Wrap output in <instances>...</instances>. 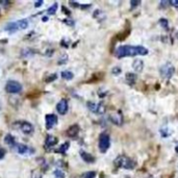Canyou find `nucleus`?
Returning a JSON list of instances; mask_svg holds the SVG:
<instances>
[{
  "label": "nucleus",
  "instance_id": "obj_1",
  "mask_svg": "<svg viewBox=\"0 0 178 178\" xmlns=\"http://www.w3.org/2000/svg\"><path fill=\"white\" fill-rule=\"evenodd\" d=\"M148 49L143 46H131V45H123L119 46L115 51V55L118 58H123L126 56H137V55H147Z\"/></svg>",
  "mask_w": 178,
  "mask_h": 178
},
{
  "label": "nucleus",
  "instance_id": "obj_2",
  "mask_svg": "<svg viewBox=\"0 0 178 178\" xmlns=\"http://www.w3.org/2000/svg\"><path fill=\"white\" fill-rule=\"evenodd\" d=\"M114 163H115V166L116 167H118V168H124V169H127V170L133 169L134 166H136V163H134L131 158L127 157V156H124V155L118 156V157L115 159Z\"/></svg>",
  "mask_w": 178,
  "mask_h": 178
},
{
  "label": "nucleus",
  "instance_id": "obj_3",
  "mask_svg": "<svg viewBox=\"0 0 178 178\" xmlns=\"http://www.w3.org/2000/svg\"><path fill=\"white\" fill-rule=\"evenodd\" d=\"M28 27V21L27 20H18L16 22H11L5 26V30L10 32H15L18 30H22Z\"/></svg>",
  "mask_w": 178,
  "mask_h": 178
},
{
  "label": "nucleus",
  "instance_id": "obj_4",
  "mask_svg": "<svg viewBox=\"0 0 178 178\" xmlns=\"http://www.w3.org/2000/svg\"><path fill=\"white\" fill-rule=\"evenodd\" d=\"M110 147V137L106 132L100 134L99 137V150L101 153H105Z\"/></svg>",
  "mask_w": 178,
  "mask_h": 178
},
{
  "label": "nucleus",
  "instance_id": "obj_5",
  "mask_svg": "<svg viewBox=\"0 0 178 178\" xmlns=\"http://www.w3.org/2000/svg\"><path fill=\"white\" fill-rule=\"evenodd\" d=\"M174 72H175V68L171 63L164 64V66H162V68H160V70H159L160 76L166 78V79H170V78L173 76V74H174Z\"/></svg>",
  "mask_w": 178,
  "mask_h": 178
},
{
  "label": "nucleus",
  "instance_id": "obj_6",
  "mask_svg": "<svg viewBox=\"0 0 178 178\" xmlns=\"http://www.w3.org/2000/svg\"><path fill=\"white\" fill-rule=\"evenodd\" d=\"M5 90H6V92L10 93V94H18L22 91V85H21L18 81L10 80V81L6 82Z\"/></svg>",
  "mask_w": 178,
  "mask_h": 178
},
{
  "label": "nucleus",
  "instance_id": "obj_7",
  "mask_svg": "<svg viewBox=\"0 0 178 178\" xmlns=\"http://www.w3.org/2000/svg\"><path fill=\"white\" fill-rule=\"evenodd\" d=\"M16 150H17V152L21 155H29V154H32L34 152V149H32L31 147H29L25 144H17Z\"/></svg>",
  "mask_w": 178,
  "mask_h": 178
},
{
  "label": "nucleus",
  "instance_id": "obj_8",
  "mask_svg": "<svg viewBox=\"0 0 178 178\" xmlns=\"http://www.w3.org/2000/svg\"><path fill=\"white\" fill-rule=\"evenodd\" d=\"M110 120L111 123H114L115 125H117V126H121V125L123 124V115H122V112L119 110L117 112L111 114L110 116Z\"/></svg>",
  "mask_w": 178,
  "mask_h": 178
},
{
  "label": "nucleus",
  "instance_id": "obj_9",
  "mask_svg": "<svg viewBox=\"0 0 178 178\" xmlns=\"http://www.w3.org/2000/svg\"><path fill=\"white\" fill-rule=\"evenodd\" d=\"M68 101L66 99H62L56 105V110L58 111V114L60 115H65L68 111Z\"/></svg>",
  "mask_w": 178,
  "mask_h": 178
},
{
  "label": "nucleus",
  "instance_id": "obj_10",
  "mask_svg": "<svg viewBox=\"0 0 178 178\" xmlns=\"http://www.w3.org/2000/svg\"><path fill=\"white\" fill-rule=\"evenodd\" d=\"M57 123V117L53 114H49L46 116V128L51 129L54 125Z\"/></svg>",
  "mask_w": 178,
  "mask_h": 178
},
{
  "label": "nucleus",
  "instance_id": "obj_11",
  "mask_svg": "<svg viewBox=\"0 0 178 178\" xmlns=\"http://www.w3.org/2000/svg\"><path fill=\"white\" fill-rule=\"evenodd\" d=\"M20 129L25 134H31L33 132V126L29 122H26V121L20 123Z\"/></svg>",
  "mask_w": 178,
  "mask_h": 178
},
{
  "label": "nucleus",
  "instance_id": "obj_12",
  "mask_svg": "<svg viewBox=\"0 0 178 178\" xmlns=\"http://www.w3.org/2000/svg\"><path fill=\"white\" fill-rule=\"evenodd\" d=\"M132 68H133V70L137 72V73H140L143 71V69H144V62H143L142 59H134L133 60V63H132Z\"/></svg>",
  "mask_w": 178,
  "mask_h": 178
},
{
  "label": "nucleus",
  "instance_id": "obj_13",
  "mask_svg": "<svg viewBox=\"0 0 178 178\" xmlns=\"http://www.w3.org/2000/svg\"><path fill=\"white\" fill-rule=\"evenodd\" d=\"M57 142H58L57 137H55L54 136H48L45 141V147L46 148H51V147L57 144Z\"/></svg>",
  "mask_w": 178,
  "mask_h": 178
},
{
  "label": "nucleus",
  "instance_id": "obj_14",
  "mask_svg": "<svg viewBox=\"0 0 178 178\" xmlns=\"http://www.w3.org/2000/svg\"><path fill=\"white\" fill-rule=\"evenodd\" d=\"M80 156H81V158L84 160L85 163H89V164H91V163H94L95 162V157L93 155H91L90 153H88V152H85V151H80Z\"/></svg>",
  "mask_w": 178,
  "mask_h": 178
},
{
  "label": "nucleus",
  "instance_id": "obj_15",
  "mask_svg": "<svg viewBox=\"0 0 178 178\" xmlns=\"http://www.w3.org/2000/svg\"><path fill=\"white\" fill-rule=\"evenodd\" d=\"M78 132H79V126L78 125H72L71 127H69V129L67 130V134L70 137H76Z\"/></svg>",
  "mask_w": 178,
  "mask_h": 178
},
{
  "label": "nucleus",
  "instance_id": "obj_16",
  "mask_svg": "<svg viewBox=\"0 0 178 178\" xmlns=\"http://www.w3.org/2000/svg\"><path fill=\"white\" fill-rule=\"evenodd\" d=\"M5 143L8 145V146H11V147H13V146H15L16 147V142H15V138H14V137L12 136V134H6V137H5Z\"/></svg>",
  "mask_w": 178,
  "mask_h": 178
},
{
  "label": "nucleus",
  "instance_id": "obj_17",
  "mask_svg": "<svg viewBox=\"0 0 178 178\" xmlns=\"http://www.w3.org/2000/svg\"><path fill=\"white\" fill-rule=\"evenodd\" d=\"M105 112V105H104L103 102H99L97 104V110H96V114L98 115H102Z\"/></svg>",
  "mask_w": 178,
  "mask_h": 178
},
{
  "label": "nucleus",
  "instance_id": "obj_18",
  "mask_svg": "<svg viewBox=\"0 0 178 178\" xmlns=\"http://www.w3.org/2000/svg\"><path fill=\"white\" fill-rule=\"evenodd\" d=\"M62 77L64 79H67V80H71L73 77H74V74L71 72V71H63L62 72Z\"/></svg>",
  "mask_w": 178,
  "mask_h": 178
},
{
  "label": "nucleus",
  "instance_id": "obj_19",
  "mask_svg": "<svg viewBox=\"0 0 178 178\" xmlns=\"http://www.w3.org/2000/svg\"><path fill=\"white\" fill-rule=\"evenodd\" d=\"M57 6H58L57 2H54L53 5L48 8V12H47V13H48V15H54L56 13V11H57Z\"/></svg>",
  "mask_w": 178,
  "mask_h": 178
},
{
  "label": "nucleus",
  "instance_id": "obj_20",
  "mask_svg": "<svg viewBox=\"0 0 178 178\" xmlns=\"http://www.w3.org/2000/svg\"><path fill=\"white\" fill-rule=\"evenodd\" d=\"M126 79L129 83H133L134 81L137 80V75L136 74H132V73H127L126 74Z\"/></svg>",
  "mask_w": 178,
  "mask_h": 178
},
{
  "label": "nucleus",
  "instance_id": "obj_21",
  "mask_svg": "<svg viewBox=\"0 0 178 178\" xmlns=\"http://www.w3.org/2000/svg\"><path fill=\"white\" fill-rule=\"evenodd\" d=\"M97 104L98 103H95V102H88V107H89V110L92 111V112H96L97 110Z\"/></svg>",
  "mask_w": 178,
  "mask_h": 178
},
{
  "label": "nucleus",
  "instance_id": "obj_22",
  "mask_svg": "<svg viewBox=\"0 0 178 178\" xmlns=\"http://www.w3.org/2000/svg\"><path fill=\"white\" fill-rule=\"evenodd\" d=\"M69 143H65V144H63L62 146L59 147V149H58V152H60L62 154H65L66 153V151L69 149Z\"/></svg>",
  "mask_w": 178,
  "mask_h": 178
},
{
  "label": "nucleus",
  "instance_id": "obj_23",
  "mask_svg": "<svg viewBox=\"0 0 178 178\" xmlns=\"http://www.w3.org/2000/svg\"><path fill=\"white\" fill-rule=\"evenodd\" d=\"M54 176H55L56 178H65V173H64L62 170L57 169V170L54 171Z\"/></svg>",
  "mask_w": 178,
  "mask_h": 178
},
{
  "label": "nucleus",
  "instance_id": "obj_24",
  "mask_svg": "<svg viewBox=\"0 0 178 178\" xmlns=\"http://www.w3.org/2000/svg\"><path fill=\"white\" fill-rule=\"evenodd\" d=\"M159 24L162 25V27H164V29H168V27H169L168 20H167V19H164V18H163V19H160V20H159Z\"/></svg>",
  "mask_w": 178,
  "mask_h": 178
},
{
  "label": "nucleus",
  "instance_id": "obj_25",
  "mask_svg": "<svg viewBox=\"0 0 178 178\" xmlns=\"http://www.w3.org/2000/svg\"><path fill=\"white\" fill-rule=\"evenodd\" d=\"M95 176H96V173L92 171V172H86L82 178H95Z\"/></svg>",
  "mask_w": 178,
  "mask_h": 178
},
{
  "label": "nucleus",
  "instance_id": "obj_26",
  "mask_svg": "<svg viewBox=\"0 0 178 178\" xmlns=\"http://www.w3.org/2000/svg\"><path fill=\"white\" fill-rule=\"evenodd\" d=\"M31 178H42V174L39 171H33L31 173Z\"/></svg>",
  "mask_w": 178,
  "mask_h": 178
},
{
  "label": "nucleus",
  "instance_id": "obj_27",
  "mask_svg": "<svg viewBox=\"0 0 178 178\" xmlns=\"http://www.w3.org/2000/svg\"><path fill=\"white\" fill-rule=\"evenodd\" d=\"M111 73H112L114 75H118V74H120V73H121V68H120V67H115V68L111 70Z\"/></svg>",
  "mask_w": 178,
  "mask_h": 178
},
{
  "label": "nucleus",
  "instance_id": "obj_28",
  "mask_svg": "<svg viewBox=\"0 0 178 178\" xmlns=\"http://www.w3.org/2000/svg\"><path fill=\"white\" fill-rule=\"evenodd\" d=\"M141 3V1H134V0H132V1H130V5H131V8H133V7H136V6H137L138 4Z\"/></svg>",
  "mask_w": 178,
  "mask_h": 178
},
{
  "label": "nucleus",
  "instance_id": "obj_29",
  "mask_svg": "<svg viewBox=\"0 0 178 178\" xmlns=\"http://www.w3.org/2000/svg\"><path fill=\"white\" fill-rule=\"evenodd\" d=\"M64 22L68 25H70V26H74V21H72L71 19H65Z\"/></svg>",
  "mask_w": 178,
  "mask_h": 178
},
{
  "label": "nucleus",
  "instance_id": "obj_30",
  "mask_svg": "<svg viewBox=\"0 0 178 178\" xmlns=\"http://www.w3.org/2000/svg\"><path fill=\"white\" fill-rule=\"evenodd\" d=\"M170 4L178 8V0H171V1H170Z\"/></svg>",
  "mask_w": 178,
  "mask_h": 178
},
{
  "label": "nucleus",
  "instance_id": "obj_31",
  "mask_svg": "<svg viewBox=\"0 0 178 178\" xmlns=\"http://www.w3.org/2000/svg\"><path fill=\"white\" fill-rule=\"evenodd\" d=\"M56 77H57V75H56V74H53V75H51L50 77H48V79H47V81H52V80H54Z\"/></svg>",
  "mask_w": 178,
  "mask_h": 178
},
{
  "label": "nucleus",
  "instance_id": "obj_32",
  "mask_svg": "<svg viewBox=\"0 0 178 178\" xmlns=\"http://www.w3.org/2000/svg\"><path fill=\"white\" fill-rule=\"evenodd\" d=\"M4 155H5V151H4V149H0V159H1Z\"/></svg>",
  "mask_w": 178,
  "mask_h": 178
},
{
  "label": "nucleus",
  "instance_id": "obj_33",
  "mask_svg": "<svg viewBox=\"0 0 178 178\" xmlns=\"http://www.w3.org/2000/svg\"><path fill=\"white\" fill-rule=\"evenodd\" d=\"M42 4H43V1H42V0H40V1H37V2H36L34 6H36V7H39V6H41Z\"/></svg>",
  "mask_w": 178,
  "mask_h": 178
},
{
  "label": "nucleus",
  "instance_id": "obj_34",
  "mask_svg": "<svg viewBox=\"0 0 178 178\" xmlns=\"http://www.w3.org/2000/svg\"><path fill=\"white\" fill-rule=\"evenodd\" d=\"M70 4H71L72 6H78V5H79V4H77V2H73V1H71Z\"/></svg>",
  "mask_w": 178,
  "mask_h": 178
},
{
  "label": "nucleus",
  "instance_id": "obj_35",
  "mask_svg": "<svg viewBox=\"0 0 178 178\" xmlns=\"http://www.w3.org/2000/svg\"><path fill=\"white\" fill-rule=\"evenodd\" d=\"M63 10L65 11L64 13H66V14H68V15H69V14H70V12H69V11H68V10H67V8H66V7H65V6L63 7Z\"/></svg>",
  "mask_w": 178,
  "mask_h": 178
},
{
  "label": "nucleus",
  "instance_id": "obj_36",
  "mask_svg": "<svg viewBox=\"0 0 178 178\" xmlns=\"http://www.w3.org/2000/svg\"><path fill=\"white\" fill-rule=\"evenodd\" d=\"M43 21L46 22V21H48V18H47V17H44V18H43Z\"/></svg>",
  "mask_w": 178,
  "mask_h": 178
},
{
  "label": "nucleus",
  "instance_id": "obj_37",
  "mask_svg": "<svg viewBox=\"0 0 178 178\" xmlns=\"http://www.w3.org/2000/svg\"><path fill=\"white\" fill-rule=\"evenodd\" d=\"M176 38H178V32H177V33H176Z\"/></svg>",
  "mask_w": 178,
  "mask_h": 178
}]
</instances>
